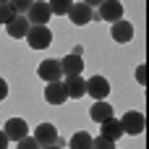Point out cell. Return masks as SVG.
<instances>
[{
  "label": "cell",
  "instance_id": "6da1fadb",
  "mask_svg": "<svg viewBox=\"0 0 149 149\" xmlns=\"http://www.w3.org/2000/svg\"><path fill=\"white\" fill-rule=\"evenodd\" d=\"M65 16H68L76 26H86V24H92V21H100V16L94 13V8H89L86 3H73Z\"/></svg>",
  "mask_w": 149,
  "mask_h": 149
},
{
  "label": "cell",
  "instance_id": "7a4b0ae2",
  "mask_svg": "<svg viewBox=\"0 0 149 149\" xmlns=\"http://www.w3.org/2000/svg\"><path fill=\"white\" fill-rule=\"evenodd\" d=\"M24 39L29 42L31 50H47L50 42H52V31L47 26H29V31H26Z\"/></svg>",
  "mask_w": 149,
  "mask_h": 149
},
{
  "label": "cell",
  "instance_id": "3957f363",
  "mask_svg": "<svg viewBox=\"0 0 149 149\" xmlns=\"http://www.w3.org/2000/svg\"><path fill=\"white\" fill-rule=\"evenodd\" d=\"M26 18H29V24H31V26H47V21L52 18L50 5H47L45 0H34V3H31V8L26 10Z\"/></svg>",
  "mask_w": 149,
  "mask_h": 149
},
{
  "label": "cell",
  "instance_id": "277c9868",
  "mask_svg": "<svg viewBox=\"0 0 149 149\" xmlns=\"http://www.w3.org/2000/svg\"><path fill=\"white\" fill-rule=\"evenodd\" d=\"M81 52H84V47H73V52H71V55H65V58L60 60L63 76H81V71H84Z\"/></svg>",
  "mask_w": 149,
  "mask_h": 149
},
{
  "label": "cell",
  "instance_id": "5b68a950",
  "mask_svg": "<svg viewBox=\"0 0 149 149\" xmlns=\"http://www.w3.org/2000/svg\"><path fill=\"white\" fill-rule=\"evenodd\" d=\"M144 115L141 113H136V110H131V113H126L123 118H120V128H123V134H131V136H139V134H144Z\"/></svg>",
  "mask_w": 149,
  "mask_h": 149
},
{
  "label": "cell",
  "instance_id": "8992f818",
  "mask_svg": "<svg viewBox=\"0 0 149 149\" xmlns=\"http://www.w3.org/2000/svg\"><path fill=\"white\" fill-rule=\"evenodd\" d=\"M97 16H100L102 21H107V24H115V21L123 18V3H120V0H105V3L100 5Z\"/></svg>",
  "mask_w": 149,
  "mask_h": 149
},
{
  "label": "cell",
  "instance_id": "52a82bcc",
  "mask_svg": "<svg viewBox=\"0 0 149 149\" xmlns=\"http://www.w3.org/2000/svg\"><path fill=\"white\" fill-rule=\"evenodd\" d=\"M37 73H39V79H45L47 84H52V81H60L63 79V68H60V60H42L39 63V68H37Z\"/></svg>",
  "mask_w": 149,
  "mask_h": 149
},
{
  "label": "cell",
  "instance_id": "ba28073f",
  "mask_svg": "<svg viewBox=\"0 0 149 149\" xmlns=\"http://www.w3.org/2000/svg\"><path fill=\"white\" fill-rule=\"evenodd\" d=\"M86 94L94 97V102L105 100V97L110 94V81H107L105 76H92V79L86 81Z\"/></svg>",
  "mask_w": 149,
  "mask_h": 149
},
{
  "label": "cell",
  "instance_id": "9c48e42d",
  "mask_svg": "<svg viewBox=\"0 0 149 149\" xmlns=\"http://www.w3.org/2000/svg\"><path fill=\"white\" fill-rule=\"evenodd\" d=\"M3 131L8 136V141H21L24 136H29V126H26L24 118H8V123H5Z\"/></svg>",
  "mask_w": 149,
  "mask_h": 149
},
{
  "label": "cell",
  "instance_id": "30bf717a",
  "mask_svg": "<svg viewBox=\"0 0 149 149\" xmlns=\"http://www.w3.org/2000/svg\"><path fill=\"white\" fill-rule=\"evenodd\" d=\"M110 37H113V42H118V45H126V42H131L134 39V26H131V21H115L113 26H110Z\"/></svg>",
  "mask_w": 149,
  "mask_h": 149
},
{
  "label": "cell",
  "instance_id": "8fae6325",
  "mask_svg": "<svg viewBox=\"0 0 149 149\" xmlns=\"http://www.w3.org/2000/svg\"><path fill=\"white\" fill-rule=\"evenodd\" d=\"M34 139H37L39 147H50V144H55V139H58V128H55L52 123H39V126L34 128Z\"/></svg>",
  "mask_w": 149,
  "mask_h": 149
},
{
  "label": "cell",
  "instance_id": "7c38bea8",
  "mask_svg": "<svg viewBox=\"0 0 149 149\" xmlns=\"http://www.w3.org/2000/svg\"><path fill=\"white\" fill-rule=\"evenodd\" d=\"M45 100H47L50 105H63V102L68 100V92H65L63 81H52V84H47V86H45Z\"/></svg>",
  "mask_w": 149,
  "mask_h": 149
},
{
  "label": "cell",
  "instance_id": "4fadbf2b",
  "mask_svg": "<svg viewBox=\"0 0 149 149\" xmlns=\"http://www.w3.org/2000/svg\"><path fill=\"white\" fill-rule=\"evenodd\" d=\"M63 86H65L68 97H73V100H81V97H86V81H84L81 76H65Z\"/></svg>",
  "mask_w": 149,
  "mask_h": 149
},
{
  "label": "cell",
  "instance_id": "5bb4252c",
  "mask_svg": "<svg viewBox=\"0 0 149 149\" xmlns=\"http://www.w3.org/2000/svg\"><path fill=\"white\" fill-rule=\"evenodd\" d=\"M5 26H8V34H10L13 39H24L31 24H29V18H26L24 13H18V16H16V18L10 21V24H5Z\"/></svg>",
  "mask_w": 149,
  "mask_h": 149
},
{
  "label": "cell",
  "instance_id": "9a60e30c",
  "mask_svg": "<svg viewBox=\"0 0 149 149\" xmlns=\"http://www.w3.org/2000/svg\"><path fill=\"white\" fill-rule=\"evenodd\" d=\"M89 118H92L94 123H105V120H110V118H113V107H110V102H105V100L94 102L92 110H89Z\"/></svg>",
  "mask_w": 149,
  "mask_h": 149
},
{
  "label": "cell",
  "instance_id": "2e32d148",
  "mask_svg": "<svg viewBox=\"0 0 149 149\" xmlns=\"http://www.w3.org/2000/svg\"><path fill=\"white\" fill-rule=\"evenodd\" d=\"M100 126H102V134H100V136H105V139H110V141H115V139L123 136L120 120H115V118H110V120H105V123H100Z\"/></svg>",
  "mask_w": 149,
  "mask_h": 149
},
{
  "label": "cell",
  "instance_id": "e0dca14e",
  "mask_svg": "<svg viewBox=\"0 0 149 149\" xmlns=\"http://www.w3.org/2000/svg\"><path fill=\"white\" fill-rule=\"evenodd\" d=\"M92 144H94V136H92V134H86V131L73 134V136H71V141H68V147H71V149H92Z\"/></svg>",
  "mask_w": 149,
  "mask_h": 149
},
{
  "label": "cell",
  "instance_id": "ac0fdd59",
  "mask_svg": "<svg viewBox=\"0 0 149 149\" xmlns=\"http://www.w3.org/2000/svg\"><path fill=\"white\" fill-rule=\"evenodd\" d=\"M47 5H50V13H52V16H65L68 8L73 5V0H50Z\"/></svg>",
  "mask_w": 149,
  "mask_h": 149
},
{
  "label": "cell",
  "instance_id": "d6986e66",
  "mask_svg": "<svg viewBox=\"0 0 149 149\" xmlns=\"http://www.w3.org/2000/svg\"><path fill=\"white\" fill-rule=\"evenodd\" d=\"M16 16H18V13L13 10V5H10V3H0V24H10Z\"/></svg>",
  "mask_w": 149,
  "mask_h": 149
},
{
  "label": "cell",
  "instance_id": "ffe728a7",
  "mask_svg": "<svg viewBox=\"0 0 149 149\" xmlns=\"http://www.w3.org/2000/svg\"><path fill=\"white\" fill-rule=\"evenodd\" d=\"M92 149H115V141H110V139H105V136H94Z\"/></svg>",
  "mask_w": 149,
  "mask_h": 149
},
{
  "label": "cell",
  "instance_id": "44dd1931",
  "mask_svg": "<svg viewBox=\"0 0 149 149\" xmlns=\"http://www.w3.org/2000/svg\"><path fill=\"white\" fill-rule=\"evenodd\" d=\"M31 3H34V0H10L13 10H16V13H24V16H26V10L31 8Z\"/></svg>",
  "mask_w": 149,
  "mask_h": 149
},
{
  "label": "cell",
  "instance_id": "7402d4cb",
  "mask_svg": "<svg viewBox=\"0 0 149 149\" xmlns=\"http://www.w3.org/2000/svg\"><path fill=\"white\" fill-rule=\"evenodd\" d=\"M18 149H39V144H37V139H29V136H24V139L18 141Z\"/></svg>",
  "mask_w": 149,
  "mask_h": 149
},
{
  "label": "cell",
  "instance_id": "603a6c76",
  "mask_svg": "<svg viewBox=\"0 0 149 149\" xmlns=\"http://www.w3.org/2000/svg\"><path fill=\"white\" fill-rule=\"evenodd\" d=\"M136 81L139 84H147V65H139L136 68Z\"/></svg>",
  "mask_w": 149,
  "mask_h": 149
},
{
  "label": "cell",
  "instance_id": "cb8c5ba5",
  "mask_svg": "<svg viewBox=\"0 0 149 149\" xmlns=\"http://www.w3.org/2000/svg\"><path fill=\"white\" fill-rule=\"evenodd\" d=\"M8 97V84H5V79H0V100H5Z\"/></svg>",
  "mask_w": 149,
  "mask_h": 149
},
{
  "label": "cell",
  "instance_id": "d4e9b609",
  "mask_svg": "<svg viewBox=\"0 0 149 149\" xmlns=\"http://www.w3.org/2000/svg\"><path fill=\"white\" fill-rule=\"evenodd\" d=\"M8 144H10V141H8L5 131H0V149H8Z\"/></svg>",
  "mask_w": 149,
  "mask_h": 149
},
{
  "label": "cell",
  "instance_id": "484cf974",
  "mask_svg": "<svg viewBox=\"0 0 149 149\" xmlns=\"http://www.w3.org/2000/svg\"><path fill=\"white\" fill-rule=\"evenodd\" d=\"M81 3H86V5H89V8H94V5H97V8H100V5H102V3H105V0H81Z\"/></svg>",
  "mask_w": 149,
  "mask_h": 149
},
{
  "label": "cell",
  "instance_id": "4316f807",
  "mask_svg": "<svg viewBox=\"0 0 149 149\" xmlns=\"http://www.w3.org/2000/svg\"><path fill=\"white\" fill-rule=\"evenodd\" d=\"M39 149H60V147H55V144H50V147H39Z\"/></svg>",
  "mask_w": 149,
  "mask_h": 149
},
{
  "label": "cell",
  "instance_id": "83f0119b",
  "mask_svg": "<svg viewBox=\"0 0 149 149\" xmlns=\"http://www.w3.org/2000/svg\"><path fill=\"white\" fill-rule=\"evenodd\" d=\"M0 3H10V0H0Z\"/></svg>",
  "mask_w": 149,
  "mask_h": 149
}]
</instances>
